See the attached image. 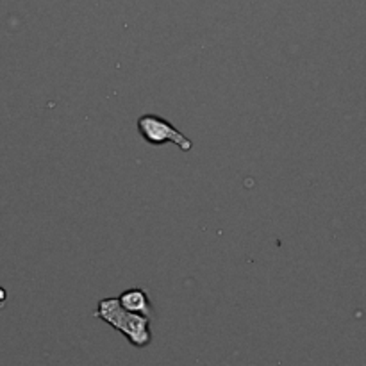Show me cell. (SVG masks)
<instances>
[{"mask_svg": "<svg viewBox=\"0 0 366 366\" xmlns=\"http://www.w3.org/2000/svg\"><path fill=\"white\" fill-rule=\"evenodd\" d=\"M118 302H120V305H122L123 309L131 311V313L143 314V316L152 320L154 307L152 304H150V298H148V295L143 292V289L140 288L125 289V292L120 293Z\"/></svg>", "mask_w": 366, "mask_h": 366, "instance_id": "3957f363", "label": "cell"}, {"mask_svg": "<svg viewBox=\"0 0 366 366\" xmlns=\"http://www.w3.org/2000/svg\"><path fill=\"white\" fill-rule=\"evenodd\" d=\"M138 132L148 145H165L174 143L183 152H190L193 148V141L177 131L174 123L156 114H143L138 118Z\"/></svg>", "mask_w": 366, "mask_h": 366, "instance_id": "7a4b0ae2", "label": "cell"}, {"mask_svg": "<svg viewBox=\"0 0 366 366\" xmlns=\"http://www.w3.org/2000/svg\"><path fill=\"white\" fill-rule=\"evenodd\" d=\"M2 302H6V289L4 288H0V304Z\"/></svg>", "mask_w": 366, "mask_h": 366, "instance_id": "277c9868", "label": "cell"}, {"mask_svg": "<svg viewBox=\"0 0 366 366\" xmlns=\"http://www.w3.org/2000/svg\"><path fill=\"white\" fill-rule=\"evenodd\" d=\"M93 316L110 323L111 327L116 329L118 332H122L129 340V343H132L138 349H145L152 341L150 318H147L143 314L123 309L118 298H102L96 305Z\"/></svg>", "mask_w": 366, "mask_h": 366, "instance_id": "6da1fadb", "label": "cell"}]
</instances>
